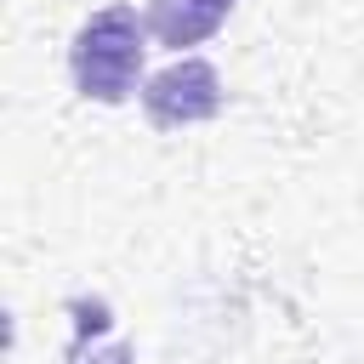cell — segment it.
Here are the masks:
<instances>
[{"label": "cell", "mask_w": 364, "mask_h": 364, "mask_svg": "<svg viewBox=\"0 0 364 364\" xmlns=\"http://www.w3.org/2000/svg\"><path fill=\"white\" fill-rule=\"evenodd\" d=\"M142 40H148V17H136V6L91 11L68 46L74 91L91 102H125L136 91V74H142V51H148Z\"/></svg>", "instance_id": "1"}, {"label": "cell", "mask_w": 364, "mask_h": 364, "mask_svg": "<svg viewBox=\"0 0 364 364\" xmlns=\"http://www.w3.org/2000/svg\"><path fill=\"white\" fill-rule=\"evenodd\" d=\"M142 114L159 131H182V125H199V119L222 114V74H216V63L176 57L159 74H148L142 80Z\"/></svg>", "instance_id": "2"}, {"label": "cell", "mask_w": 364, "mask_h": 364, "mask_svg": "<svg viewBox=\"0 0 364 364\" xmlns=\"http://www.w3.org/2000/svg\"><path fill=\"white\" fill-rule=\"evenodd\" d=\"M233 6H239V0H154V6H148V34H154L159 46H171V51H182V46L210 40V34L228 23Z\"/></svg>", "instance_id": "3"}, {"label": "cell", "mask_w": 364, "mask_h": 364, "mask_svg": "<svg viewBox=\"0 0 364 364\" xmlns=\"http://www.w3.org/2000/svg\"><path fill=\"white\" fill-rule=\"evenodd\" d=\"M68 364H131V347H125V341L85 347V336H74V347H68Z\"/></svg>", "instance_id": "4"}]
</instances>
